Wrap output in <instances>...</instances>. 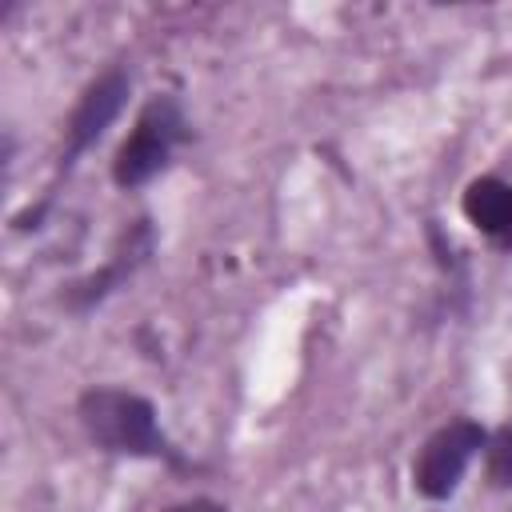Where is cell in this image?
I'll return each mask as SVG.
<instances>
[{
	"label": "cell",
	"instance_id": "7a4b0ae2",
	"mask_svg": "<svg viewBox=\"0 0 512 512\" xmlns=\"http://www.w3.org/2000/svg\"><path fill=\"white\" fill-rule=\"evenodd\" d=\"M188 136V120L180 112V104L172 96H152L132 132L124 136V144L116 148V160H112V180L120 188H140L148 184L152 176H160L172 160V152L184 144Z\"/></svg>",
	"mask_w": 512,
	"mask_h": 512
},
{
	"label": "cell",
	"instance_id": "3957f363",
	"mask_svg": "<svg viewBox=\"0 0 512 512\" xmlns=\"http://www.w3.org/2000/svg\"><path fill=\"white\" fill-rule=\"evenodd\" d=\"M484 444H488V432L476 420H464L460 416V420L440 424L424 440V448L416 452V460H412V484H416V492L424 500H448Z\"/></svg>",
	"mask_w": 512,
	"mask_h": 512
},
{
	"label": "cell",
	"instance_id": "277c9868",
	"mask_svg": "<svg viewBox=\"0 0 512 512\" xmlns=\"http://www.w3.org/2000/svg\"><path fill=\"white\" fill-rule=\"evenodd\" d=\"M128 92H132V80H128V72H120V68L96 76V80L84 88V96L76 100V108H72V116H68V128H64L60 168H72L76 156L88 152V148L108 132V124L120 116Z\"/></svg>",
	"mask_w": 512,
	"mask_h": 512
},
{
	"label": "cell",
	"instance_id": "5b68a950",
	"mask_svg": "<svg viewBox=\"0 0 512 512\" xmlns=\"http://www.w3.org/2000/svg\"><path fill=\"white\" fill-rule=\"evenodd\" d=\"M152 224L148 220H136L124 236H120V244H116V252H112V260L100 268V272H92V276H84V280H76L72 288H68V308H76V312H84V308H92V304H100L104 296H112L148 256H152Z\"/></svg>",
	"mask_w": 512,
	"mask_h": 512
},
{
	"label": "cell",
	"instance_id": "ba28073f",
	"mask_svg": "<svg viewBox=\"0 0 512 512\" xmlns=\"http://www.w3.org/2000/svg\"><path fill=\"white\" fill-rule=\"evenodd\" d=\"M164 512H228L220 500H212V496H196V500H184V504H172V508H164Z\"/></svg>",
	"mask_w": 512,
	"mask_h": 512
},
{
	"label": "cell",
	"instance_id": "8992f818",
	"mask_svg": "<svg viewBox=\"0 0 512 512\" xmlns=\"http://www.w3.org/2000/svg\"><path fill=\"white\" fill-rule=\"evenodd\" d=\"M468 224L488 236V240H504L508 228H512V184L500 180V176H480L464 188V200H460Z\"/></svg>",
	"mask_w": 512,
	"mask_h": 512
},
{
	"label": "cell",
	"instance_id": "6da1fadb",
	"mask_svg": "<svg viewBox=\"0 0 512 512\" xmlns=\"http://www.w3.org/2000/svg\"><path fill=\"white\" fill-rule=\"evenodd\" d=\"M76 412H80V424L96 448L116 452V456H144V460L180 464V452L160 432L156 404L140 392L100 384V388H88L80 396Z\"/></svg>",
	"mask_w": 512,
	"mask_h": 512
},
{
	"label": "cell",
	"instance_id": "52a82bcc",
	"mask_svg": "<svg viewBox=\"0 0 512 512\" xmlns=\"http://www.w3.org/2000/svg\"><path fill=\"white\" fill-rule=\"evenodd\" d=\"M484 452H488V480L496 488H512V424L496 428L488 436Z\"/></svg>",
	"mask_w": 512,
	"mask_h": 512
},
{
	"label": "cell",
	"instance_id": "9c48e42d",
	"mask_svg": "<svg viewBox=\"0 0 512 512\" xmlns=\"http://www.w3.org/2000/svg\"><path fill=\"white\" fill-rule=\"evenodd\" d=\"M500 248H504V252H512V228H508V236L500 240Z\"/></svg>",
	"mask_w": 512,
	"mask_h": 512
}]
</instances>
